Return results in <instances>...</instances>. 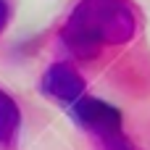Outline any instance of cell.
Masks as SVG:
<instances>
[{
	"mask_svg": "<svg viewBox=\"0 0 150 150\" xmlns=\"http://www.w3.org/2000/svg\"><path fill=\"white\" fill-rule=\"evenodd\" d=\"M137 32V13L127 0H82L63 26L69 50L79 58H95L100 45L129 42Z\"/></svg>",
	"mask_w": 150,
	"mask_h": 150,
	"instance_id": "cell-1",
	"label": "cell"
},
{
	"mask_svg": "<svg viewBox=\"0 0 150 150\" xmlns=\"http://www.w3.org/2000/svg\"><path fill=\"white\" fill-rule=\"evenodd\" d=\"M76 121L82 127H87L90 132H95L100 140H108V137H116L121 134V111L105 100H98V98H79L74 105H71Z\"/></svg>",
	"mask_w": 150,
	"mask_h": 150,
	"instance_id": "cell-2",
	"label": "cell"
},
{
	"mask_svg": "<svg viewBox=\"0 0 150 150\" xmlns=\"http://www.w3.org/2000/svg\"><path fill=\"white\" fill-rule=\"evenodd\" d=\"M42 90H45L50 98L74 105V103L82 98V92H84V79H82V74H79L71 63L61 61V63H55V66H50V69L45 71V76H42Z\"/></svg>",
	"mask_w": 150,
	"mask_h": 150,
	"instance_id": "cell-3",
	"label": "cell"
},
{
	"mask_svg": "<svg viewBox=\"0 0 150 150\" xmlns=\"http://www.w3.org/2000/svg\"><path fill=\"white\" fill-rule=\"evenodd\" d=\"M16 127H18V108L5 92H0V142H8L16 134Z\"/></svg>",
	"mask_w": 150,
	"mask_h": 150,
	"instance_id": "cell-4",
	"label": "cell"
},
{
	"mask_svg": "<svg viewBox=\"0 0 150 150\" xmlns=\"http://www.w3.org/2000/svg\"><path fill=\"white\" fill-rule=\"evenodd\" d=\"M5 21H8V3L0 0V32H3V26H5Z\"/></svg>",
	"mask_w": 150,
	"mask_h": 150,
	"instance_id": "cell-5",
	"label": "cell"
}]
</instances>
